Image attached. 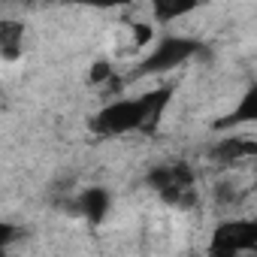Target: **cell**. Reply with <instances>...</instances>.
<instances>
[{
	"label": "cell",
	"mask_w": 257,
	"mask_h": 257,
	"mask_svg": "<svg viewBox=\"0 0 257 257\" xmlns=\"http://www.w3.org/2000/svg\"><path fill=\"white\" fill-rule=\"evenodd\" d=\"M167 103H170L167 88L134 97V100H112L91 118V131L100 137H124L134 131L152 134V131H158Z\"/></svg>",
	"instance_id": "obj_1"
},
{
	"label": "cell",
	"mask_w": 257,
	"mask_h": 257,
	"mask_svg": "<svg viewBox=\"0 0 257 257\" xmlns=\"http://www.w3.org/2000/svg\"><path fill=\"white\" fill-rule=\"evenodd\" d=\"M257 248V218H236L215 227L209 239V257H239Z\"/></svg>",
	"instance_id": "obj_2"
},
{
	"label": "cell",
	"mask_w": 257,
	"mask_h": 257,
	"mask_svg": "<svg viewBox=\"0 0 257 257\" xmlns=\"http://www.w3.org/2000/svg\"><path fill=\"white\" fill-rule=\"evenodd\" d=\"M197 49H200V46H197L194 40H188V37H167V40H161V43L149 52V58H143L140 73H143V76L170 73V70L182 67L188 58H194Z\"/></svg>",
	"instance_id": "obj_3"
},
{
	"label": "cell",
	"mask_w": 257,
	"mask_h": 257,
	"mask_svg": "<svg viewBox=\"0 0 257 257\" xmlns=\"http://www.w3.org/2000/svg\"><path fill=\"white\" fill-rule=\"evenodd\" d=\"M149 185L170 203H182L194 191V173L185 164H170V167H155L149 173Z\"/></svg>",
	"instance_id": "obj_4"
},
{
	"label": "cell",
	"mask_w": 257,
	"mask_h": 257,
	"mask_svg": "<svg viewBox=\"0 0 257 257\" xmlns=\"http://www.w3.org/2000/svg\"><path fill=\"white\" fill-rule=\"evenodd\" d=\"M215 158L218 161H248V158H257V140L230 137V140L215 146Z\"/></svg>",
	"instance_id": "obj_5"
},
{
	"label": "cell",
	"mask_w": 257,
	"mask_h": 257,
	"mask_svg": "<svg viewBox=\"0 0 257 257\" xmlns=\"http://www.w3.org/2000/svg\"><path fill=\"white\" fill-rule=\"evenodd\" d=\"M218 124H224V127H230V124H257V82L239 97L236 109L224 121H218Z\"/></svg>",
	"instance_id": "obj_6"
},
{
	"label": "cell",
	"mask_w": 257,
	"mask_h": 257,
	"mask_svg": "<svg viewBox=\"0 0 257 257\" xmlns=\"http://www.w3.org/2000/svg\"><path fill=\"white\" fill-rule=\"evenodd\" d=\"M0 49L7 61H16L25 49V25L19 22H4L0 25Z\"/></svg>",
	"instance_id": "obj_7"
},
{
	"label": "cell",
	"mask_w": 257,
	"mask_h": 257,
	"mask_svg": "<svg viewBox=\"0 0 257 257\" xmlns=\"http://www.w3.org/2000/svg\"><path fill=\"white\" fill-rule=\"evenodd\" d=\"M79 209L88 221H103L106 212H109V194L103 188H91L79 197Z\"/></svg>",
	"instance_id": "obj_8"
},
{
	"label": "cell",
	"mask_w": 257,
	"mask_h": 257,
	"mask_svg": "<svg viewBox=\"0 0 257 257\" xmlns=\"http://www.w3.org/2000/svg\"><path fill=\"white\" fill-rule=\"evenodd\" d=\"M152 10H155V19H158L161 25H167V22H173V19L188 16V13L194 10V4H155Z\"/></svg>",
	"instance_id": "obj_9"
},
{
	"label": "cell",
	"mask_w": 257,
	"mask_h": 257,
	"mask_svg": "<svg viewBox=\"0 0 257 257\" xmlns=\"http://www.w3.org/2000/svg\"><path fill=\"white\" fill-rule=\"evenodd\" d=\"M109 79V64H94L91 67V82H103Z\"/></svg>",
	"instance_id": "obj_10"
},
{
	"label": "cell",
	"mask_w": 257,
	"mask_h": 257,
	"mask_svg": "<svg viewBox=\"0 0 257 257\" xmlns=\"http://www.w3.org/2000/svg\"><path fill=\"white\" fill-rule=\"evenodd\" d=\"M13 236H16V227H13V224H0V242L10 245V242H13Z\"/></svg>",
	"instance_id": "obj_11"
}]
</instances>
